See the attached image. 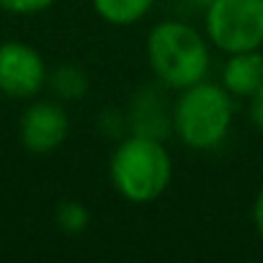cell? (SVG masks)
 Wrapping results in <instances>:
<instances>
[{
    "label": "cell",
    "mask_w": 263,
    "mask_h": 263,
    "mask_svg": "<svg viewBox=\"0 0 263 263\" xmlns=\"http://www.w3.org/2000/svg\"><path fill=\"white\" fill-rule=\"evenodd\" d=\"M145 52L153 75L173 90H183L199 80H206L212 67L206 34L178 18L155 24L147 34Z\"/></svg>",
    "instance_id": "1"
},
{
    "label": "cell",
    "mask_w": 263,
    "mask_h": 263,
    "mask_svg": "<svg viewBox=\"0 0 263 263\" xmlns=\"http://www.w3.org/2000/svg\"><path fill=\"white\" fill-rule=\"evenodd\" d=\"M111 186L129 204L160 199L173 181V158L153 135H132L116 145L108 160Z\"/></svg>",
    "instance_id": "2"
},
{
    "label": "cell",
    "mask_w": 263,
    "mask_h": 263,
    "mask_svg": "<svg viewBox=\"0 0 263 263\" xmlns=\"http://www.w3.org/2000/svg\"><path fill=\"white\" fill-rule=\"evenodd\" d=\"M235 101L222 83L199 80L183 90L173 103V132L178 140L199 153L217 150L232 129Z\"/></svg>",
    "instance_id": "3"
},
{
    "label": "cell",
    "mask_w": 263,
    "mask_h": 263,
    "mask_svg": "<svg viewBox=\"0 0 263 263\" xmlns=\"http://www.w3.org/2000/svg\"><path fill=\"white\" fill-rule=\"evenodd\" d=\"M204 34L224 54L263 47V0H212Z\"/></svg>",
    "instance_id": "4"
},
{
    "label": "cell",
    "mask_w": 263,
    "mask_h": 263,
    "mask_svg": "<svg viewBox=\"0 0 263 263\" xmlns=\"http://www.w3.org/2000/svg\"><path fill=\"white\" fill-rule=\"evenodd\" d=\"M49 72L39 49L24 42L0 44V93L8 98H34L47 85Z\"/></svg>",
    "instance_id": "5"
},
{
    "label": "cell",
    "mask_w": 263,
    "mask_h": 263,
    "mask_svg": "<svg viewBox=\"0 0 263 263\" xmlns=\"http://www.w3.org/2000/svg\"><path fill=\"white\" fill-rule=\"evenodd\" d=\"M21 145L34 155H49L65 145L70 135L67 111L57 101H34L18 124Z\"/></svg>",
    "instance_id": "6"
},
{
    "label": "cell",
    "mask_w": 263,
    "mask_h": 263,
    "mask_svg": "<svg viewBox=\"0 0 263 263\" xmlns=\"http://www.w3.org/2000/svg\"><path fill=\"white\" fill-rule=\"evenodd\" d=\"M263 83V52L248 49L227 54L222 65V85L232 98H250Z\"/></svg>",
    "instance_id": "7"
},
{
    "label": "cell",
    "mask_w": 263,
    "mask_h": 263,
    "mask_svg": "<svg viewBox=\"0 0 263 263\" xmlns=\"http://www.w3.org/2000/svg\"><path fill=\"white\" fill-rule=\"evenodd\" d=\"M90 3L101 21L111 26H135L155 8L158 0H90Z\"/></svg>",
    "instance_id": "8"
},
{
    "label": "cell",
    "mask_w": 263,
    "mask_h": 263,
    "mask_svg": "<svg viewBox=\"0 0 263 263\" xmlns=\"http://www.w3.org/2000/svg\"><path fill=\"white\" fill-rule=\"evenodd\" d=\"M47 83H52V90H54L60 98H65V101H80V98L85 96V90H88V78H85V72H83L80 67H75V65H62V67H57V70L49 75Z\"/></svg>",
    "instance_id": "9"
},
{
    "label": "cell",
    "mask_w": 263,
    "mask_h": 263,
    "mask_svg": "<svg viewBox=\"0 0 263 263\" xmlns=\"http://www.w3.org/2000/svg\"><path fill=\"white\" fill-rule=\"evenodd\" d=\"M54 219H57V224H60L65 232L78 235V232H83V230L88 227L90 214H88V209H85L80 201H75V199H65V201H60Z\"/></svg>",
    "instance_id": "10"
},
{
    "label": "cell",
    "mask_w": 263,
    "mask_h": 263,
    "mask_svg": "<svg viewBox=\"0 0 263 263\" xmlns=\"http://www.w3.org/2000/svg\"><path fill=\"white\" fill-rule=\"evenodd\" d=\"M54 3L57 0H0V8L16 16H31V13H42L52 8Z\"/></svg>",
    "instance_id": "11"
},
{
    "label": "cell",
    "mask_w": 263,
    "mask_h": 263,
    "mask_svg": "<svg viewBox=\"0 0 263 263\" xmlns=\"http://www.w3.org/2000/svg\"><path fill=\"white\" fill-rule=\"evenodd\" d=\"M248 116H250V121H253L258 129H263V83H260V88L248 98Z\"/></svg>",
    "instance_id": "12"
},
{
    "label": "cell",
    "mask_w": 263,
    "mask_h": 263,
    "mask_svg": "<svg viewBox=\"0 0 263 263\" xmlns=\"http://www.w3.org/2000/svg\"><path fill=\"white\" fill-rule=\"evenodd\" d=\"M253 227L258 237L263 240V189L255 194V201H253Z\"/></svg>",
    "instance_id": "13"
},
{
    "label": "cell",
    "mask_w": 263,
    "mask_h": 263,
    "mask_svg": "<svg viewBox=\"0 0 263 263\" xmlns=\"http://www.w3.org/2000/svg\"><path fill=\"white\" fill-rule=\"evenodd\" d=\"M183 3H186L189 8H194V11H206L212 0H183Z\"/></svg>",
    "instance_id": "14"
}]
</instances>
